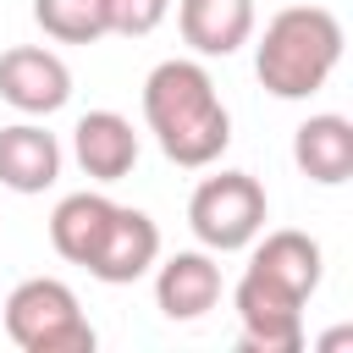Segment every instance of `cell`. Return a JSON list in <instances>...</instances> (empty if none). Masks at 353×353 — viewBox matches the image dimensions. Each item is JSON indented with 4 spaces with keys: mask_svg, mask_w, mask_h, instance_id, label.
Returning a JSON list of instances; mask_svg holds the SVG:
<instances>
[{
    "mask_svg": "<svg viewBox=\"0 0 353 353\" xmlns=\"http://www.w3.org/2000/svg\"><path fill=\"white\" fill-rule=\"evenodd\" d=\"M143 121L160 154L182 171L215 165L232 143V116L215 94V77L188 55H171L143 77Z\"/></svg>",
    "mask_w": 353,
    "mask_h": 353,
    "instance_id": "cell-1",
    "label": "cell"
},
{
    "mask_svg": "<svg viewBox=\"0 0 353 353\" xmlns=\"http://www.w3.org/2000/svg\"><path fill=\"white\" fill-rule=\"evenodd\" d=\"M336 61H342V22L325 6H281L254 44V77L276 99L320 94Z\"/></svg>",
    "mask_w": 353,
    "mask_h": 353,
    "instance_id": "cell-2",
    "label": "cell"
},
{
    "mask_svg": "<svg viewBox=\"0 0 353 353\" xmlns=\"http://www.w3.org/2000/svg\"><path fill=\"white\" fill-rule=\"evenodd\" d=\"M6 336L22 353H88L94 325L77 303V292L55 276H28L6 298Z\"/></svg>",
    "mask_w": 353,
    "mask_h": 353,
    "instance_id": "cell-3",
    "label": "cell"
},
{
    "mask_svg": "<svg viewBox=\"0 0 353 353\" xmlns=\"http://www.w3.org/2000/svg\"><path fill=\"white\" fill-rule=\"evenodd\" d=\"M265 215H270L265 188H259L248 171H215V176H204V182L193 188V199H188V226H193V237H199L210 254H237V248H248V243L265 232Z\"/></svg>",
    "mask_w": 353,
    "mask_h": 353,
    "instance_id": "cell-4",
    "label": "cell"
},
{
    "mask_svg": "<svg viewBox=\"0 0 353 353\" xmlns=\"http://www.w3.org/2000/svg\"><path fill=\"white\" fill-rule=\"evenodd\" d=\"M232 309H237L248 353H298L303 347V298L287 292L281 281L259 276L254 265L243 270V281L232 292Z\"/></svg>",
    "mask_w": 353,
    "mask_h": 353,
    "instance_id": "cell-5",
    "label": "cell"
},
{
    "mask_svg": "<svg viewBox=\"0 0 353 353\" xmlns=\"http://www.w3.org/2000/svg\"><path fill=\"white\" fill-rule=\"evenodd\" d=\"M154 259H160V226L132 204H110V215L99 226V243H94L83 270L105 287H127V281L149 276Z\"/></svg>",
    "mask_w": 353,
    "mask_h": 353,
    "instance_id": "cell-6",
    "label": "cell"
},
{
    "mask_svg": "<svg viewBox=\"0 0 353 353\" xmlns=\"http://www.w3.org/2000/svg\"><path fill=\"white\" fill-rule=\"evenodd\" d=\"M0 99L22 116H55L72 99V72L44 44H11L0 55Z\"/></svg>",
    "mask_w": 353,
    "mask_h": 353,
    "instance_id": "cell-7",
    "label": "cell"
},
{
    "mask_svg": "<svg viewBox=\"0 0 353 353\" xmlns=\"http://www.w3.org/2000/svg\"><path fill=\"white\" fill-rule=\"evenodd\" d=\"M154 265V309L165 320H204L221 303V265L210 248H182Z\"/></svg>",
    "mask_w": 353,
    "mask_h": 353,
    "instance_id": "cell-8",
    "label": "cell"
},
{
    "mask_svg": "<svg viewBox=\"0 0 353 353\" xmlns=\"http://www.w3.org/2000/svg\"><path fill=\"white\" fill-rule=\"evenodd\" d=\"M72 154L83 165V176L94 182H121L132 165H138V132L127 116L116 110H88L77 127H72Z\"/></svg>",
    "mask_w": 353,
    "mask_h": 353,
    "instance_id": "cell-9",
    "label": "cell"
},
{
    "mask_svg": "<svg viewBox=\"0 0 353 353\" xmlns=\"http://www.w3.org/2000/svg\"><path fill=\"white\" fill-rule=\"evenodd\" d=\"M176 28L193 55H237L254 39V0H176Z\"/></svg>",
    "mask_w": 353,
    "mask_h": 353,
    "instance_id": "cell-10",
    "label": "cell"
},
{
    "mask_svg": "<svg viewBox=\"0 0 353 353\" xmlns=\"http://www.w3.org/2000/svg\"><path fill=\"white\" fill-rule=\"evenodd\" d=\"M61 176V143L39 121L0 127V188L11 193H44Z\"/></svg>",
    "mask_w": 353,
    "mask_h": 353,
    "instance_id": "cell-11",
    "label": "cell"
},
{
    "mask_svg": "<svg viewBox=\"0 0 353 353\" xmlns=\"http://www.w3.org/2000/svg\"><path fill=\"white\" fill-rule=\"evenodd\" d=\"M292 160L309 182L320 188H342L353 176V121L347 116H309L298 132H292Z\"/></svg>",
    "mask_w": 353,
    "mask_h": 353,
    "instance_id": "cell-12",
    "label": "cell"
},
{
    "mask_svg": "<svg viewBox=\"0 0 353 353\" xmlns=\"http://www.w3.org/2000/svg\"><path fill=\"white\" fill-rule=\"evenodd\" d=\"M248 265H254L259 276L281 281L287 292H298L303 303L314 298V287H320V276H325V254H320V243H314L309 232H292V226L254 237V259H248Z\"/></svg>",
    "mask_w": 353,
    "mask_h": 353,
    "instance_id": "cell-13",
    "label": "cell"
},
{
    "mask_svg": "<svg viewBox=\"0 0 353 353\" xmlns=\"http://www.w3.org/2000/svg\"><path fill=\"white\" fill-rule=\"evenodd\" d=\"M110 204H116V199H105V193H66V199L50 210V248H55L66 265H88Z\"/></svg>",
    "mask_w": 353,
    "mask_h": 353,
    "instance_id": "cell-14",
    "label": "cell"
},
{
    "mask_svg": "<svg viewBox=\"0 0 353 353\" xmlns=\"http://www.w3.org/2000/svg\"><path fill=\"white\" fill-rule=\"evenodd\" d=\"M33 22L55 44H94V39L110 33L105 0H33Z\"/></svg>",
    "mask_w": 353,
    "mask_h": 353,
    "instance_id": "cell-15",
    "label": "cell"
},
{
    "mask_svg": "<svg viewBox=\"0 0 353 353\" xmlns=\"http://www.w3.org/2000/svg\"><path fill=\"white\" fill-rule=\"evenodd\" d=\"M171 17V0H105V22L121 39H143Z\"/></svg>",
    "mask_w": 353,
    "mask_h": 353,
    "instance_id": "cell-16",
    "label": "cell"
}]
</instances>
